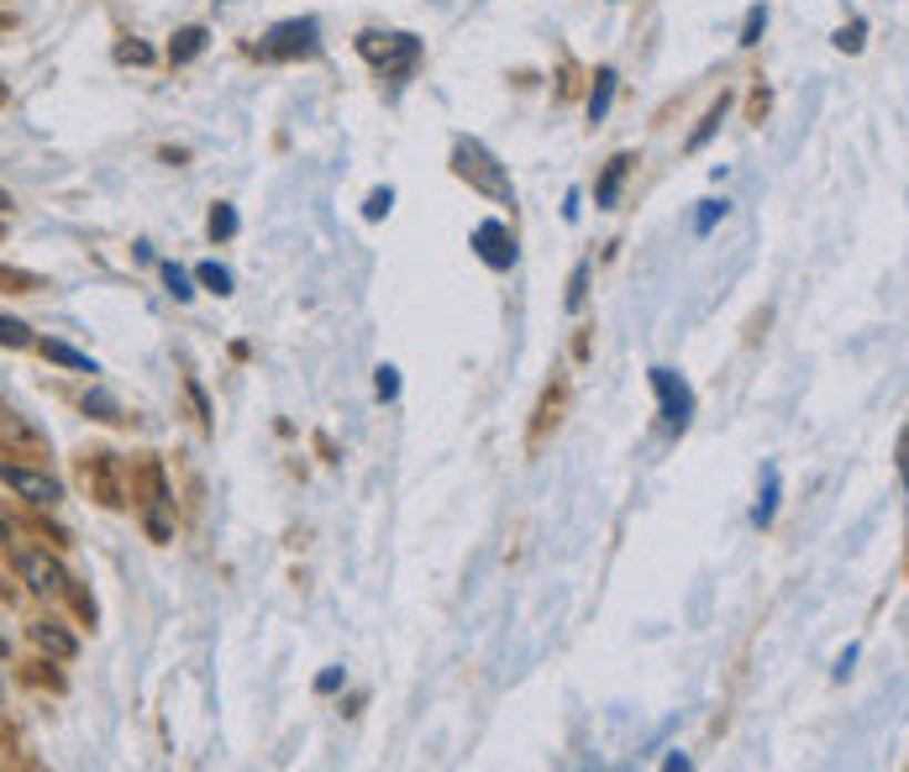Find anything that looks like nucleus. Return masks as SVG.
I'll list each match as a JSON object with an SVG mask.
<instances>
[{"label":"nucleus","instance_id":"f257e3e1","mask_svg":"<svg viewBox=\"0 0 909 772\" xmlns=\"http://www.w3.org/2000/svg\"><path fill=\"white\" fill-rule=\"evenodd\" d=\"M452 169L473 184V190H484V195H494L500 205H515V190H510V179L505 169H500V159L489 153L484 142H473V138H458V148H452Z\"/></svg>","mask_w":909,"mask_h":772},{"label":"nucleus","instance_id":"f03ea898","mask_svg":"<svg viewBox=\"0 0 909 772\" xmlns=\"http://www.w3.org/2000/svg\"><path fill=\"white\" fill-rule=\"evenodd\" d=\"M321 53V21L316 17H289V21H274L258 42V59L268 63H284V59H316Z\"/></svg>","mask_w":909,"mask_h":772},{"label":"nucleus","instance_id":"7ed1b4c3","mask_svg":"<svg viewBox=\"0 0 909 772\" xmlns=\"http://www.w3.org/2000/svg\"><path fill=\"white\" fill-rule=\"evenodd\" d=\"M358 53H364L368 63L389 69V74H410L416 59H421V42L410 38V32H364V38H358Z\"/></svg>","mask_w":909,"mask_h":772},{"label":"nucleus","instance_id":"20e7f679","mask_svg":"<svg viewBox=\"0 0 909 772\" xmlns=\"http://www.w3.org/2000/svg\"><path fill=\"white\" fill-rule=\"evenodd\" d=\"M652 389H657V405H663V426L673 436H684L688 420H694V389L684 384V374H673V368H652Z\"/></svg>","mask_w":909,"mask_h":772},{"label":"nucleus","instance_id":"39448f33","mask_svg":"<svg viewBox=\"0 0 909 772\" xmlns=\"http://www.w3.org/2000/svg\"><path fill=\"white\" fill-rule=\"evenodd\" d=\"M0 484H6V489H17L27 505H59V499H63V484L53 474L17 468V463H0Z\"/></svg>","mask_w":909,"mask_h":772},{"label":"nucleus","instance_id":"423d86ee","mask_svg":"<svg viewBox=\"0 0 909 772\" xmlns=\"http://www.w3.org/2000/svg\"><path fill=\"white\" fill-rule=\"evenodd\" d=\"M473 247L489 268H515V237H510L505 221H479L473 226Z\"/></svg>","mask_w":909,"mask_h":772},{"label":"nucleus","instance_id":"0eeeda50","mask_svg":"<svg viewBox=\"0 0 909 772\" xmlns=\"http://www.w3.org/2000/svg\"><path fill=\"white\" fill-rule=\"evenodd\" d=\"M17 568L27 578V589H38V595H59L69 573H63V562H53L48 552H17Z\"/></svg>","mask_w":909,"mask_h":772},{"label":"nucleus","instance_id":"6e6552de","mask_svg":"<svg viewBox=\"0 0 909 772\" xmlns=\"http://www.w3.org/2000/svg\"><path fill=\"white\" fill-rule=\"evenodd\" d=\"M626 174H631V159H626V153H615V159L605 163L600 184H594V205H600V211H610V205L621 200V184H626Z\"/></svg>","mask_w":909,"mask_h":772},{"label":"nucleus","instance_id":"1a4fd4ad","mask_svg":"<svg viewBox=\"0 0 909 772\" xmlns=\"http://www.w3.org/2000/svg\"><path fill=\"white\" fill-rule=\"evenodd\" d=\"M205 42H211V32H205V27H184L180 38L168 42V59H174V63H195L205 53Z\"/></svg>","mask_w":909,"mask_h":772},{"label":"nucleus","instance_id":"9d476101","mask_svg":"<svg viewBox=\"0 0 909 772\" xmlns=\"http://www.w3.org/2000/svg\"><path fill=\"white\" fill-rule=\"evenodd\" d=\"M615 69H600L594 74V95H589V121H605L610 116V105H615Z\"/></svg>","mask_w":909,"mask_h":772},{"label":"nucleus","instance_id":"9b49d317","mask_svg":"<svg viewBox=\"0 0 909 772\" xmlns=\"http://www.w3.org/2000/svg\"><path fill=\"white\" fill-rule=\"evenodd\" d=\"M726 111H731V95H721V100H715V105H709V111H705V121L694 126V138H688V153H699V148H705V142L715 138V132H721V121H726Z\"/></svg>","mask_w":909,"mask_h":772},{"label":"nucleus","instance_id":"f8f14e48","mask_svg":"<svg viewBox=\"0 0 909 772\" xmlns=\"http://www.w3.org/2000/svg\"><path fill=\"white\" fill-rule=\"evenodd\" d=\"M773 515H778V468H768V478H763V495L752 505V526H773Z\"/></svg>","mask_w":909,"mask_h":772},{"label":"nucleus","instance_id":"ddd939ff","mask_svg":"<svg viewBox=\"0 0 909 772\" xmlns=\"http://www.w3.org/2000/svg\"><path fill=\"white\" fill-rule=\"evenodd\" d=\"M42 353L53 357V363H69V368H80V374H101V363H95V357L74 353V347H63V342H42Z\"/></svg>","mask_w":909,"mask_h":772},{"label":"nucleus","instance_id":"4468645a","mask_svg":"<svg viewBox=\"0 0 909 772\" xmlns=\"http://www.w3.org/2000/svg\"><path fill=\"white\" fill-rule=\"evenodd\" d=\"M726 211H731L726 200H699V211H694V237H705L715 221H726Z\"/></svg>","mask_w":909,"mask_h":772},{"label":"nucleus","instance_id":"2eb2a0df","mask_svg":"<svg viewBox=\"0 0 909 772\" xmlns=\"http://www.w3.org/2000/svg\"><path fill=\"white\" fill-rule=\"evenodd\" d=\"M0 342H6V347H32L38 337H32V326H27V321L0 316Z\"/></svg>","mask_w":909,"mask_h":772},{"label":"nucleus","instance_id":"dca6fc26","mask_svg":"<svg viewBox=\"0 0 909 772\" xmlns=\"http://www.w3.org/2000/svg\"><path fill=\"white\" fill-rule=\"evenodd\" d=\"M163 284H168L174 299H195V284H190V274H184L180 263H163Z\"/></svg>","mask_w":909,"mask_h":772},{"label":"nucleus","instance_id":"f3484780","mask_svg":"<svg viewBox=\"0 0 909 772\" xmlns=\"http://www.w3.org/2000/svg\"><path fill=\"white\" fill-rule=\"evenodd\" d=\"M195 278H201L205 290H216V295H232V274H226L222 263H201V268H195Z\"/></svg>","mask_w":909,"mask_h":772},{"label":"nucleus","instance_id":"a211bd4d","mask_svg":"<svg viewBox=\"0 0 909 772\" xmlns=\"http://www.w3.org/2000/svg\"><path fill=\"white\" fill-rule=\"evenodd\" d=\"M211 237H237V211H232V205H216V211H211Z\"/></svg>","mask_w":909,"mask_h":772},{"label":"nucleus","instance_id":"6ab92c4d","mask_svg":"<svg viewBox=\"0 0 909 772\" xmlns=\"http://www.w3.org/2000/svg\"><path fill=\"white\" fill-rule=\"evenodd\" d=\"M763 27H768V6H752L747 11V27H742V42H763Z\"/></svg>","mask_w":909,"mask_h":772},{"label":"nucleus","instance_id":"aec40b11","mask_svg":"<svg viewBox=\"0 0 909 772\" xmlns=\"http://www.w3.org/2000/svg\"><path fill=\"white\" fill-rule=\"evenodd\" d=\"M38 641H42V647H53L59 657H74V641H69L59 626H38Z\"/></svg>","mask_w":909,"mask_h":772},{"label":"nucleus","instance_id":"412c9836","mask_svg":"<svg viewBox=\"0 0 909 772\" xmlns=\"http://www.w3.org/2000/svg\"><path fill=\"white\" fill-rule=\"evenodd\" d=\"M584 290H589V263H579V268H573V278H568V311H579V305H584Z\"/></svg>","mask_w":909,"mask_h":772},{"label":"nucleus","instance_id":"4be33fe9","mask_svg":"<svg viewBox=\"0 0 909 772\" xmlns=\"http://www.w3.org/2000/svg\"><path fill=\"white\" fill-rule=\"evenodd\" d=\"M374 389H379V399H395V395H400V368H389V363H385V368H379V378H374Z\"/></svg>","mask_w":909,"mask_h":772},{"label":"nucleus","instance_id":"5701e85b","mask_svg":"<svg viewBox=\"0 0 909 772\" xmlns=\"http://www.w3.org/2000/svg\"><path fill=\"white\" fill-rule=\"evenodd\" d=\"M389 205H395V190H374V195H368V205H364V216L379 221V216H389Z\"/></svg>","mask_w":909,"mask_h":772},{"label":"nucleus","instance_id":"b1692460","mask_svg":"<svg viewBox=\"0 0 909 772\" xmlns=\"http://www.w3.org/2000/svg\"><path fill=\"white\" fill-rule=\"evenodd\" d=\"M836 48H851V53H857V48H862V21H851V32L841 27V32H836Z\"/></svg>","mask_w":909,"mask_h":772},{"label":"nucleus","instance_id":"393cba45","mask_svg":"<svg viewBox=\"0 0 909 772\" xmlns=\"http://www.w3.org/2000/svg\"><path fill=\"white\" fill-rule=\"evenodd\" d=\"M331 689H343V668H326V673L316 678V693H331Z\"/></svg>","mask_w":909,"mask_h":772},{"label":"nucleus","instance_id":"a878e982","mask_svg":"<svg viewBox=\"0 0 909 772\" xmlns=\"http://www.w3.org/2000/svg\"><path fill=\"white\" fill-rule=\"evenodd\" d=\"M84 405H95V410H101V420H116V399H111V395H90Z\"/></svg>","mask_w":909,"mask_h":772},{"label":"nucleus","instance_id":"bb28decb","mask_svg":"<svg viewBox=\"0 0 909 772\" xmlns=\"http://www.w3.org/2000/svg\"><path fill=\"white\" fill-rule=\"evenodd\" d=\"M122 59H137V63H147V59H153V53H147V48H142V42H126V48H122Z\"/></svg>","mask_w":909,"mask_h":772},{"label":"nucleus","instance_id":"cd10ccee","mask_svg":"<svg viewBox=\"0 0 909 772\" xmlns=\"http://www.w3.org/2000/svg\"><path fill=\"white\" fill-rule=\"evenodd\" d=\"M851 662H857V647H847V652H841V662H836V678H847Z\"/></svg>","mask_w":909,"mask_h":772},{"label":"nucleus","instance_id":"c85d7f7f","mask_svg":"<svg viewBox=\"0 0 909 772\" xmlns=\"http://www.w3.org/2000/svg\"><path fill=\"white\" fill-rule=\"evenodd\" d=\"M0 541H11V526H6V520H0Z\"/></svg>","mask_w":909,"mask_h":772},{"label":"nucleus","instance_id":"c756f323","mask_svg":"<svg viewBox=\"0 0 909 772\" xmlns=\"http://www.w3.org/2000/svg\"><path fill=\"white\" fill-rule=\"evenodd\" d=\"M6 652H11V641H6V636H0V657H6Z\"/></svg>","mask_w":909,"mask_h":772},{"label":"nucleus","instance_id":"7c9ffc66","mask_svg":"<svg viewBox=\"0 0 909 772\" xmlns=\"http://www.w3.org/2000/svg\"><path fill=\"white\" fill-rule=\"evenodd\" d=\"M6 205H11V195H6V190H0V211H6Z\"/></svg>","mask_w":909,"mask_h":772},{"label":"nucleus","instance_id":"2f4dec72","mask_svg":"<svg viewBox=\"0 0 909 772\" xmlns=\"http://www.w3.org/2000/svg\"><path fill=\"white\" fill-rule=\"evenodd\" d=\"M0 105H6V80H0Z\"/></svg>","mask_w":909,"mask_h":772}]
</instances>
